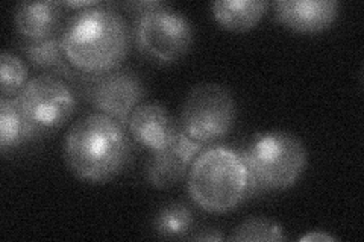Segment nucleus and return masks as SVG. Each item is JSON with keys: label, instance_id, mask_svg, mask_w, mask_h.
<instances>
[{"label": "nucleus", "instance_id": "nucleus-1", "mask_svg": "<svg viewBox=\"0 0 364 242\" xmlns=\"http://www.w3.org/2000/svg\"><path fill=\"white\" fill-rule=\"evenodd\" d=\"M67 61L81 75H102L122 67L129 55L132 29L116 4L100 2L68 18L61 31Z\"/></svg>", "mask_w": 364, "mask_h": 242}, {"label": "nucleus", "instance_id": "nucleus-2", "mask_svg": "<svg viewBox=\"0 0 364 242\" xmlns=\"http://www.w3.org/2000/svg\"><path fill=\"white\" fill-rule=\"evenodd\" d=\"M132 138L109 115L91 112L75 121L64 138V160L72 175L85 183L104 185L129 165Z\"/></svg>", "mask_w": 364, "mask_h": 242}, {"label": "nucleus", "instance_id": "nucleus-3", "mask_svg": "<svg viewBox=\"0 0 364 242\" xmlns=\"http://www.w3.org/2000/svg\"><path fill=\"white\" fill-rule=\"evenodd\" d=\"M238 153L247 168L246 200L294 187L309 164L305 144L284 131L257 133Z\"/></svg>", "mask_w": 364, "mask_h": 242}, {"label": "nucleus", "instance_id": "nucleus-4", "mask_svg": "<svg viewBox=\"0 0 364 242\" xmlns=\"http://www.w3.org/2000/svg\"><path fill=\"white\" fill-rule=\"evenodd\" d=\"M191 202L210 214H226L246 202L247 168L238 150L223 145L203 148L187 176Z\"/></svg>", "mask_w": 364, "mask_h": 242}, {"label": "nucleus", "instance_id": "nucleus-5", "mask_svg": "<svg viewBox=\"0 0 364 242\" xmlns=\"http://www.w3.org/2000/svg\"><path fill=\"white\" fill-rule=\"evenodd\" d=\"M237 119L231 91L220 84H199L190 89L179 114V126L190 140L211 145L228 136Z\"/></svg>", "mask_w": 364, "mask_h": 242}, {"label": "nucleus", "instance_id": "nucleus-6", "mask_svg": "<svg viewBox=\"0 0 364 242\" xmlns=\"http://www.w3.org/2000/svg\"><path fill=\"white\" fill-rule=\"evenodd\" d=\"M193 40L190 20L172 5L134 17L132 41L152 62L170 65L181 61L191 49Z\"/></svg>", "mask_w": 364, "mask_h": 242}, {"label": "nucleus", "instance_id": "nucleus-7", "mask_svg": "<svg viewBox=\"0 0 364 242\" xmlns=\"http://www.w3.org/2000/svg\"><path fill=\"white\" fill-rule=\"evenodd\" d=\"M82 97L96 109L109 115L127 128L129 115L143 103V80L129 68L119 67L102 75H81L77 80Z\"/></svg>", "mask_w": 364, "mask_h": 242}, {"label": "nucleus", "instance_id": "nucleus-8", "mask_svg": "<svg viewBox=\"0 0 364 242\" xmlns=\"http://www.w3.org/2000/svg\"><path fill=\"white\" fill-rule=\"evenodd\" d=\"M16 100L43 133L61 128L70 120L77 106L72 87L64 79L46 73L29 79Z\"/></svg>", "mask_w": 364, "mask_h": 242}, {"label": "nucleus", "instance_id": "nucleus-9", "mask_svg": "<svg viewBox=\"0 0 364 242\" xmlns=\"http://www.w3.org/2000/svg\"><path fill=\"white\" fill-rule=\"evenodd\" d=\"M203 148L181 131L167 147L151 153L144 171L146 182L155 189L175 188L187 179L193 160Z\"/></svg>", "mask_w": 364, "mask_h": 242}, {"label": "nucleus", "instance_id": "nucleus-10", "mask_svg": "<svg viewBox=\"0 0 364 242\" xmlns=\"http://www.w3.org/2000/svg\"><path fill=\"white\" fill-rule=\"evenodd\" d=\"M127 131L136 144L154 153L175 140L181 126L161 103L143 101L129 115Z\"/></svg>", "mask_w": 364, "mask_h": 242}, {"label": "nucleus", "instance_id": "nucleus-11", "mask_svg": "<svg viewBox=\"0 0 364 242\" xmlns=\"http://www.w3.org/2000/svg\"><path fill=\"white\" fill-rule=\"evenodd\" d=\"M336 0H277L273 16L279 25L298 33H318L331 28L338 17Z\"/></svg>", "mask_w": 364, "mask_h": 242}, {"label": "nucleus", "instance_id": "nucleus-12", "mask_svg": "<svg viewBox=\"0 0 364 242\" xmlns=\"http://www.w3.org/2000/svg\"><path fill=\"white\" fill-rule=\"evenodd\" d=\"M61 21L60 2H20L14 9L16 29L26 41H43L60 35Z\"/></svg>", "mask_w": 364, "mask_h": 242}, {"label": "nucleus", "instance_id": "nucleus-13", "mask_svg": "<svg viewBox=\"0 0 364 242\" xmlns=\"http://www.w3.org/2000/svg\"><path fill=\"white\" fill-rule=\"evenodd\" d=\"M20 50L26 56L31 65L38 68L46 75L58 76L76 84L81 77V73L76 72L72 64L67 61L61 43V33L43 41L23 40L20 43Z\"/></svg>", "mask_w": 364, "mask_h": 242}, {"label": "nucleus", "instance_id": "nucleus-14", "mask_svg": "<svg viewBox=\"0 0 364 242\" xmlns=\"http://www.w3.org/2000/svg\"><path fill=\"white\" fill-rule=\"evenodd\" d=\"M43 132L21 111L16 97L0 99V152L6 155L37 140Z\"/></svg>", "mask_w": 364, "mask_h": 242}, {"label": "nucleus", "instance_id": "nucleus-15", "mask_svg": "<svg viewBox=\"0 0 364 242\" xmlns=\"http://www.w3.org/2000/svg\"><path fill=\"white\" fill-rule=\"evenodd\" d=\"M267 8L266 0H215L211 4V13L223 29L246 32L258 25Z\"/></svg>", "mask_w": 364, "mask_h": 242}, {"label": "nucleus", "instance_id": "nucleus-16", "mask_svg": "<svg viewBox=\"0 0 364 242\" xmlns=\"http://www.w3.org/2000/svg\"><path fill=\"white\" fill-rule=\"evenodd\" d=\"M196 229V216L184 202H168L154 216L152 230L163 239H190Z\"/></svg>", "mask_w": 364, "mask_h": 242}, {"label": "nucleus", "instance_id": "nucleus-17", "mask_svg": "<svg viewBox=\"0 0 364 242\" xmlns=\"http://www.w3.org/2000/svg\"><path fill=\"white\" fill-rule=\"evenodd\" d=\"M230 241H287L284 229L263 216L247 218L238 224L228 238Z\"/></svg>", "mask_w": 364, "mask_h": 242}, {"label": "nucleus", "instance_id": "nucleus-18", "mask_svg": "<svg viewBox=\"0 0 364 242\" xmlns=\"http://www.w3.org/2000/svg\"><path fill=\"white\" fill-rule=\"evenodd\" d=\"M28 80V67L21 57L11 52H2L0 55V93H2V97H16Z\"/></svg>", "mask_w": 364, "mask_h": 242}, {"label": "nucleus", "instance_id": "nucleus-19", "mask_svg": "<svg viewBox=\"0 0 364 242\" xmlns=\"http://www.w3.org/2000/svg\"><path fill=\"white\" fill-rule=\"evenodd\" d=\"M170 4L161 2V0H141V2H128V4H122V8L127 9L128 13H131L134 17L135 16H141L146 13H151V11L159 9L168 6Z\"/></svg>", "mask_w": 364, "mask_h": 242}, {"label": "nucleus", "instance_id": "nucleus-20", "mask_svg": "<svg viewBox=\"0 0 364 242\" xmlns=\"http://www.w3.org/2000/svg\"><path fill=\"white\" fill-rule=\"evenodd\" d=\"M190 239L195 241H223L225 236L218 229H203L199 233H193Z\"/></svg>", "mask_w": 364, "mask_h": 242}, {"label": "nucleus", "instance_id": "nucleus-21", "mask_svg": "<svg viewBox=\"0 0 364 242\" xmlns=\"http://www.w3.org/2000/svg\"><path fill=\"white\" fill-rule=\"evenodd\" d=\"M63 8H72L75 9L76 13L77 11H82V9H87V8H91V6H96L99 5L100 2L99 0H73V2H60Z\"/></svg>", "mask_w": 364, "mask_h": 242}, {"label": "nucleus", "instance_id": "nucleus-22", "mask_svg": "<svg viewBox=\"0 0 364 242\" xmlns=\"http://www.w3.org/2000/svg\"><path fill=\"white\" fill-rule=\"evenodd\" d=\"M299 241H336V238L325 232H311L309 235L301 236Z\"/></svg>", "mask_w": 364, "mask_h": 242}]
</instances>
